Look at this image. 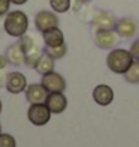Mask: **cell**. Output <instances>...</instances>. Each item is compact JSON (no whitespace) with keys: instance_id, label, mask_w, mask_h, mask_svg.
Here are the masks:
<instances>
[{"instance_id":"22","label":"cell","mask_w":139,"mask_h":147,"mask_svg":"<svg viewBox=\"0 0 139 147\" xmlns=\"http://www.w3.org/2000/svg\"><path fill=\"white\" fill-rule=\"evenodd\" d=\"M129 51L132 53V56H133V59L136 60V62H139V38L136 39L133 44H132V47H130Z\"/></svg>"},{"instance_id":"14","label":"cell","mask_w":139,"mask_h":147,"mask_svg":"<svg viewBox=\"0 0 139 147\" xmlns=\"http://www.w3.org/2000/svg\"><path fill=\"white\" fill-rule=\"evenodd\" d=\"M42 38H43V42H45L46 47H57V45L64 44V35L58 27H54V29H49V30L43 32Z\"/></svg>"},{"instance_id":"17","label":"cell","mask_w":139,"mask_h":147,"mask_svg":"<svg viewBox=\"0 0 139 147\" xmlns=\"http://www.w3.org/2000/svg\"><path fill=\"white\" fill-rule=\"evenodd\" d=\"M42 50L39 48V47L36 45L35 48H33L31 51H29L27 54H25V59H24V63L29 66V68H33L35 69V66L37 65V62H39V59H41V56H42Z\"/></svg>"},{"instance_id":"9","label":"cell","mask_w":139,"mask_h":147,"mask_svg":"<svg viewBox=\"0 0 139 147\" xmlns=\"http://www.w3.org/2000/svg\"><path fill=\"white\" fill-rule=\"evenodd\" d=\"M6 89H8L9 93H14V95H18V93H23L25 89H27V80L23 75L21 72H11L6 77Z\"/></svg>"},{"instance_id":"20","label":"cell","mask_w":139,"mask_h":147,"mask_svg":"<svg viewBox=\"0 0 139 147\" xmlns=\"http://www.w3.org/2000/svg\"><path fill=\"white\" fill-rule=\"evenodd\" d=\"M18 42H19V45H21V48H23V51L25 53V54L36 47L35 39H33L31 36H27V35H23L21 38H18Z\"/></svg>"},{"instance_id":"11","label":"cell","mask_w":139,"mask_h":147,"mask_svg":"<svg viewBox=\"0 0 139 147\" xmlns=\"http://www.w3.org/2000/svg\"><path fill=\"white\" fill-rule=\"evenodd\" d=\"M93 99H94L97 105H102V107L111 105L112 101H114V90L106 84H99L93 90Z\"/></svg>"},{"instance_id":"12","label":"cell","mask_w":139,"mask_h":147,"mask_svg":"<svg viewBox=\"0 0 139 147\" xmlns=\"http://www.w3.org/2000/svg\"><path fill=\"white\" fill-rule=\"evenodd\" d=\"M48 98V90L42 84H30L25 89V99L29 104H43Z\"/></svg>"},{"instance_id":"13","label":"cell","mask_w":139,"mask_h":147,"mask_svg":"<svg viewBox=\"0 0 139 147\" xmlns=\"http://www.w3.org/2000/svg\"><path fill=\"white\" fill-rule=\"evenodd\" d=\"M6 59H8V63L14 65V66H21L24 63L25 59V53L23 51L19 42L12 44L8 50H6Z\"/></svg>"},{"instance_id":"19","label":"cell","mask_w":139,"mask_h":147,"mask_svg":"<svg viewBox=\"0 0 139 147\" xmlns=\"http://www.w3.org/2000/svg\"><path fill=\"white\" fill-rule=\"evenodd\" d=\"M46 54H49L52 59H63L67 53V45L66 44H61V45H57V47H46L43 50Z\"/></svg>"},{"instance_id":"18","label":"cell","mask_w":139,"mask_h":147,"mask_svg":"<svg viewBox=\"0 0 139 147\" xmlns=\"http://www.w3.org/2000/svg\"><path fill=\"white\" fill-rule=\"evenodd\" d=\"M49 6L55 14H64L72 6V0H49Z\"/></svg>"},{"instance_id":"28","label":"cell","mask_w":139,"mask_h":147,"mask_svg":"<svg viewBox=\"0 0 139 147\" xmlns=\"http://www.w3.org/2000/svg\"><path fill=\"white\" fill-rule=\"evenodd\" d=\"M81 2H90V0H81Z\"/></svg>"},{"instance_id":"5","label":"cell","mask_w":139,"mask_h":147,"mask_svg":"<svg viewBox=\"0 0 139 147\" xmlns=\"http://www.w3.org/2000/svg\"><path fill=\"white\" fill-rule=\"evenodd\" d=\"M120 36L115 30H94V42L100 50H112L118 44Z\"/></svg>"},{"instance_id":"21","label":"cell","mask_w":139,"mask_h":147,"mask_svg":"<svg viewBox=\"0 0 139 147\" xmlns=\"http://www.w3.org/2000/svg\"><path fill=\"white\" fill-rule=\"evenodd\" d=\"M0 147H17L15 138L9 134H0Z\"/></svg>"},{"instance_id":"29","label":"cell","mask_w":139,"mask_h":147,"mask_svg":"<svg viewBox=\"0 0 139 147\" xmlns=\"http://www.w3.org/2000/svg\"><path fill=\"white\" fill-rule=\"evenodd\" d=\"M0 134H2V125H0Z\"/></svg>"},{"instance_id":"8","label":"cell","mask_w":139,"mask_h":147,"mask_svg":"<svg viewBox=\"0 0 139 147\" xmlns=\"http://www.w3.org/2000/svg\"><path fill=\"white\" fill-rule=\"evenodd\" d=\"M117 35L120 38H124V39H130L136 35L138 32V23L135 21L133 18L130 17H124V18H120L117 20V24H115V29Z\"/></svg>"},{"instance_id":"27","label":"cell","mask_w":139,"mask_h":147,"mask_svg":"<svg viewBox=\"0 0 139 147\" xmlns=\"http://www.w3.org/2000/svg\"><path fill=\"white\" fill-rule=\"evenodd\" d=\"M0 113H2V101H0Z\"/></svg>"},{"instance_id":"7","label":"cell","mask_w":139,"mask_h":147,"mask_svg":"<svg viewBox=\"0 0 139 147\" xmlns=\"http://www.w3.org/2000/svg\"><path fill=\"white\" fill-rule=\"evenodd\" d=\"M91 24L94 30H114L117 24V18L114 14H111L108 11H100L94 15Z\"/></svg>"},{"instance_id":"2","label":"cell","mask_w":139,"mask_h":147,"mask_svg":"<svg viewBox=\"0 0 139 147\" xmlns=\"http://www.w3.org/2000/svg\"><path fill=\"white\" fill-rule=\"evenodd\" d=\"M133 62H135V59L132 56V53L124 48H112L106 57L108 69L112 71L114 74H123V75L132 66Z\"/></svg>"},{"instance_id":"4","label":"cell","mask_w":139,"mask_h":147,"mask_svg":"<svg viewBox=\"0 0 139 147\" xmlns=\"http://www.w3.org/2000/svg\"><path fill=\"white\" fill-rule=\"evenodd\" d=\"M60 24V20H58L55 12H51V11H39L36 17H35V27L43 33L49 29H54V27H58Z\"/></svg>"},{"instance_id":"23","label":"cell","mask_w":139,"mask_h":147,"mask_svg":"<svg viewBox=\"0 0 139 147\" xmlns=\"http://www.w3.org/2000/svg\"><path fill=\"white\" fill-rule=\"evenodd\" d=\"M11 8V0H0V17L6 15Z\"/></svg>"},{"instance_id":"3","label":"cell","mask_w":139,"mask_h":147,"mask_svg":"<svg viewBox=\"0 0 139 147\" xmlns=\"http://www.w3.org/2000/svg\"><path fill=\"white\" fill-rule=\"evenodd\" d=\"M52 113L49 111L48 105L45 102L43 104H31L30 108L27 111V117L30 120V123L35 126H43L49 122Z\"/></svg>"},{"instance_id":"10","label":"cell","mask_w":139,"mask_h":147,"mask_svg":"<svg viewBox=\"0 0 139 147\" xmlns=\"http://www.w3.org/2000/svg\"><path fill=\"white\" fill-rule=\"evenodd\" d=\"M45 104L48 105V108L52 114H60L67 107V99L63 95V92H54V93H48Z\"/></svg>"},{"instance_id":"25","label":"cell","mask_w":139,"mask_h":147,"mask_svg":"<svg viewBox=\"0 0 139 147\" xmlns=\"http://www.w3.org/2000/svg\"><path fill=\"white\" fill-rule=\"evenodd\" d=\"M6 77H8V74L0 72V87H2L3 84H6Z\"/></svg>"},{"instance_id":"24","label":"cell","mask_w":139,"mask_h":147,"mask_svg":"<svg viewBox=\"0 0 139 147\" xmlns=\"http://www.w3.org/2000/svg\"><path fill=\"white\" fill-rule=\"evenodd\" d=\"M6 65H8V59H6V56L0 54V71H3L6 68Z\"/></svg>"},{"instance_id":"6","label":"cell","mask_w":139,"mask_h":147,"mask_svg":"<svg viewBox=\"0 0 139 147\" xmlns=\"http://www.w3.org/2000/svg\"><path fill=\"white\" fill-rule=\"evenodd\" d=\"M41 84L48 90V93H54V92H64L66 90V80L57 72H48L42 75V81Z\"/></svg>"},{"instance_id":"26","label":"cell","mask_w":139,"mask_h":147,"mask_svg":"<svg viewBox=\"0 0 139 147\" xmlns=\"http://www.w3.org/2000/svg\"><path fill=\"white\" fill-rule=\"evenodd\" d=\"M11 3H14V5H24V3H27V0H11Z\"/></svg>"},{"instance_id":"15","label":"cell","mask_w":139,"mask_h":147,"mask_svg":"<svg viewBox=\"0 0 139 147\" xmlns=\"http://www.w3.org/2000/svg\"><path fill=\"white\" fill-rule=\"evenodd\" d=\"M54 66H55L54 59H52L49 54H46V53L43 51V53H42V56H41V59H39V62H37V65L35 66V69H36L37 74H41V75H45V74H48V72H52V71H54Z\"/></svg>"},{"instance_id":"16","label":"cell","mask_w":139,"mask_h":147,"mask_svg":"<svg viewBox=\"0 0 139 147\" xmlns=\"http://www.w3.org/2000/svg\"><path fill=\"white\" fill-rule=\"evenodd\" d=\"M124 81L129 84H139V62L132 63V66L124 74Z\"/></svg>"},{"instance_id":"1","label":"cell","mask_w":139,"mask_h":147,"mask_svg":"<svg viewBox=\"0 0 139 147\" xmlns=\"http://www.w3.org/2000/svg\"><path fill=\"white\" fill-rule=\"evenodd\" d=\"M5 32L9 36H15V38H21L23 35L27 33L29 29V17L24 14L23 11H12L8 12L5 17V23H3Z\"/></svg>"}]
</instances>
